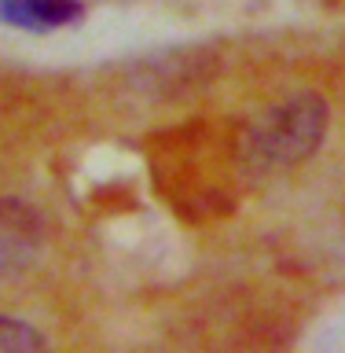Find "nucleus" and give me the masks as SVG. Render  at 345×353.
Returning <instances> with one entry per match:
<instances>
[{
	"mask_svg": "<svg viewBox=\"0 0 345 353\" xmlns=\"http://www.w3.org/2000/svg\"><path fill=\"white\" fill-rule=\"evenodd\" d=\"M44 250V221L22 199H0V280L33 269Z\"/></svg>",
	"mask_w": 345,
	"mask_h": 353,
	"instance_id": "obj_2",
	"label": "nucleus"
},
{
	"mask_svg": "<svg viewBox=\"0 0 345 353\" xmlns=\"http://www.w3.org/2000/svg\"><path fill=\"white\" fill-rule=\"evenodd\" d=\"M81 15H85L81 0H0V22L11 30L52 33L74 26Z\"/></svg>",
	"mask_w": 345,
	"mask_h": 353,
	"instance_id": "obj_3",
	"label": "nucleus"
},
{
	"mask_svg": "<svg viewBox=\"0 0 345 353\" xmlns=\"http://www.w3.org/2000/svg\"><path fill=\"white\" fill-rule=\"evenodd\" d=\"M33 350H44L41 331L19 316L0 313V353H33Z\"/></svg>",
	"mask_w": 345,
	"mask_h": 353,
	"instance_id": "obj_4",
	"label": "nucleus"
},
{
	"mask_svg": "<svg viewBox=\"0 0 345 353\" xmlns=\"http://www.w3.org/2000/svg\"><path fill=\"white\" fill-rule=\"evenodd\" d=\"M331 125L327 103L316 92H297L280 99L250 121L242 137V162L253 173H283L302 165L324 143Z\"/></svg>",
	"mask_w": 345,
	"mask_h": 353,
	"instance_id": "obj_1",
	"label": "nucleus"
}]
</instances>
